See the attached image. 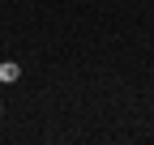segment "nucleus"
<instances>
[{"mask_svg": "<svg viewBox=\"0 0 154 145\" xmlns=\"http://www.w3.org/2000/svg\"><path fill=\"white\" fill-rule=\"evenodd\" d=\"M17 77H22V64H13V60L5 64V60H0V81L9 85V81H17Z\"/></svg>", "mask_w": 154, "mask_h": 145, "instance_id": "f257e3e1", "label": "nucleus"}]
</instances>
